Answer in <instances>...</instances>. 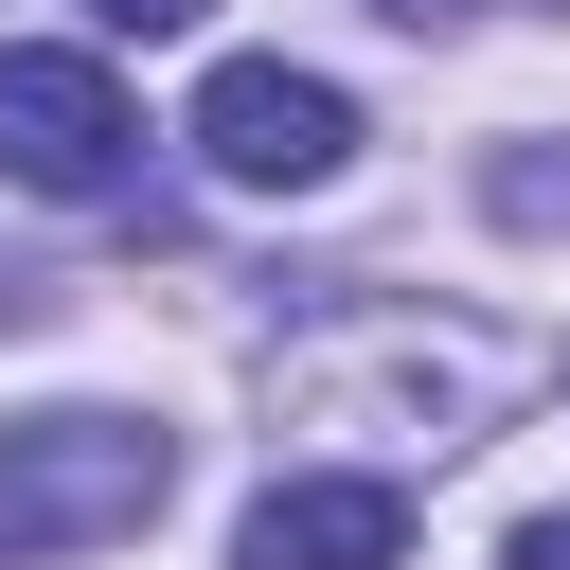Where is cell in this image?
<instances>
[{
    "instance_id": "cell-1",
    "label": "cell",
    "mask_w": 570,
    "mask_h": 570,
    "mask_svg": "<svg viewBox=\"0 0 570 570\" xmlns=\"http://www.w3.org/2000/svg\"><path fill=\"white\" fill-rule=\"evenodd\" d=\"M160 499H178V428L160 410H36V428H0V570L107 552Z\"/></svg>"
},
{
    "instance_id": "cell-2",
    "label": "cell",
    "mask_w": 570,
    "mask_h": 570,
    "mask_svg": "<svg viewBox=\"0 0 570 570\" xmlns=\"http://www.w3.org/2000/svg\"><path fill=\"white\" fill-rule=\"evenodd\" d=\"M196 160H214L232 196H321V178L356 160V107H338L321 71H285V53H232V71L196 89Z\"/></svg>"
},
{
    "instance_id": "cell-3",
    "label": "cell",
    "mask_w": 570,
    "mask_h": 570,
    "mask_svg": "<svg viewBox=\"0 0 570 570\" xmlns=\"http://www.w3.org/2000/svg\"><path fill=\"white\" fill-rule=\"evenodd\" d=\"M125 142H142V125H125L107 53H53V36L0 53V178H18V196H107Z\"/></svg>"
},
{
    "instance_id": "cell-4",
    "label": "cell",
    "mask_w": 570,
    "mask_h": 570,
    "mask_svg": "<svg viewBox=\"0 0 570 570\" xmlns=\"http://www.w3.org/2000/svg\"><path fill=\"white\" fill-rule=\"evenodd\" d=\"M392 552H410V499H392L374 463H303V481H267L249 534H232V570H392Z\"/></svg>"
},
{
    "instance_id": "cell-5",
    "label": "cell",
    "mask_w": 570,
    "mask_h": 570,
    "mask_svg": "<svg viewBox=\"0 0 570 570\" xmlns=\"http://www.w3.org/2000/svg\"><path fill=\"white\" fill-rule=\"evenodd\" d=\"M499 214L517 232H570V160H499Z\"/></svg>"
},
{
    "instance_id": "cell-6",
    "label": "cell",
    "mask_w": 570,
    "mask_h": 570,
    "mask_svg": "<svg viewBox=\"0 0 570 570\" xmlns=\"http://www.w3.org/2000/svg\"><path fill=\"white\" fill-rule=\"evenodd\" d=\"M89 18H107V36H196L214 0H89Z\"/></svg>"
},
{
    "instance_id": "cell-7",
    "label": "cell",
    "mask_w": 570,
    "mask_h": 570,
    "mask_svg": "<svg viewBox=\"0 0 570 570\" xmlns=\"http://www.w3.org/2000/svg\"><path fill=\"white\" fill-rule=\"evenodd\" d=\"M517 570H570V517H534V534H517Z\"/></svg>"
},
{
    "instance_id": "cell-8",
    "label": "cell",
    "mask_w": 570,
    "mask_h": 570,
    "mask_svg": "<svg viewBox=\"0 0 570 570\" xmlns=\"http://www.w3.org/2000/svg\"><path fill=\"white\" fill-rule=\"evenodd\" d=\"M374 18H463V0H374Z\"/></svg>"
}]
</instances>
